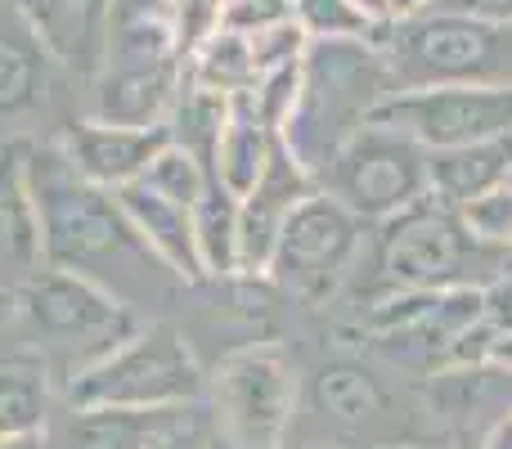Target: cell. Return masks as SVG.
I'll return each mask as SVG.
<instances>
[{
  "mask_svg": "<svg viewBox=\"0 0 512 449\" xmlns=\"http://www.w3.org/2000/svg\"><path fill=\"white\" fill-rule=\"evenodd\" d=\"M27 185L41 216L45 265L95 279L131 310L149 306L162 279H176L131 229L117 194L81 180L54 140H27Z\"/></svg>",
  "mask_w": 512,
  "mask_h": 449,
  "instance_id": "obj_1",
  "label": "cell"
},
{
  "mask_svg": "<svg viewBox=\"0 0 512 449\" xmlns=\"http://www.w3.org/2000/svg\"><path fill=\"white\" fill-rule=\"evenodd\" d=\"M427 396L369 351H337L301 378L288 449H436Z\"/></svg>",
  "mask_w": 512,
  "mask_h": 449,
  "instance_id": "obj_2",
  "label": "cell"
},
{
  "mask_svg": "<svg viewBox=\"0 0 512 449\" xmlns=\"http://www.w3.org/2000/svg\"><path fill=\"white\" fill-rule=\"evenodd\" d=\"M396 90V77L373 41H310L301 54L297 104L283 122L279 144L310 180H319L333 153Z\"/></svg>",
  "mask_w": 512,
  "mask_h": 449,
  "instance_id": "obj_3",
  "label": "cell"
},
{
  "mask_svg": "<svg viewBox=\"0 0 512 449\" xmlns=\"http://www.w3.org/2000/svg\"><path fill=\"white\" fill-rule=\"evenodd\" d=\"M373 292H486L504 274H512V252L490 247L463 225L459 207L441 198H418L400 216L378 225L373 234Z\"/></svg>",
  "mask_w": 512,
  "mask_h": 449,
  "instance_id": "obj_4",
  "label": "cell"
},
{
  "mask_svg": "<svg viewBox=\"0 0 512 449\" xmlns=\"http://www.w3.org/2000/svg\"><path fill=\"white\" fill-rule=\"evenodd\" d=\"M14 310L32 351L45 355L59 382L77 378L81 369L104 360L108 351H117L126 337L144 328L140 310L117 301L95 279L54 270V265H45L36 279H27L14 292Z\"/></svg>",
  "mask_w": 512,
  "mask_h": 449,
  "instance_id": "obj_5",
  "label": "cell"
},
{
  "mask_svg": "<svg viewBox=\"0 0 512 449\" xmlns=\"http://www.w3.org/2000/svg\"><path fill=\"white\" fill-rule=\"evenodd\" d=\"M400 90L427 86H512V23H481L450 9L391 18L378 36Z\"/></svg>",
  "mask_w": 512,
  "mask_h": 449,
  "instance_id": "obj_6",
  "label": "cell"
},
{
  "mask_svg": "<svg viewBox=\"0 0 512 449\" xmlns=\"http://www.w3.org/2000/svg\"><path fill=\"white\" fill-rule=\"evenodd\" d=\"M68 409H180L207 400V373L189 337L167 319H149L117 351L63 382Z\"/></svg>",
  "mask_w": 512,
  "mask_h": 449,
  "instance_id": "obj_7",
  "label": "cell"
},
{
  "mask_svg": "<svg viewBox=\"0 0 512 449\" xmlns=\"http://www.w3.org/2000/svg\"><path fill=\"white\" fill-rule=\"evenodd\" d=\"M481 319H486V297L472 288H454V292L391 288V292H369L355 328L364 337L360 346L373 360H382L409 382H423L454 369L463 333L477 328Z\"/></svg>",
  "mask_w": 512,
  "mask_h": 449,
  "instance_id": "obj_8",
  "label": "cell"
},
{
  "mask_svg": "<svg viewBox=\"0 0 512 449\" xmlns=\"http://www.w3.org/2000/svg\"><path fill=\"white\" fill-rule=\"evenodd\" d=\"M212 427L239 445L283 449L297 423L301 378L288 351L274 342H256L230 351L207 378Z\"/></svg>",
  "mask_w": 512,
  "mask_h": 449,
  "instance_id": "obj_9",
  "label": "cell"
},
{
  "mask_svg": "<svg viewBox=\"0 0 512 449\" xmlns=\"http://www.w3.org/2000/svg\"><path fill=\"white\" fill-rule=\"evenodd\" d=\"M315 185L328 198H337L355 221L382 225L432 194L427 189V149L414 144L409 135L391 131V126L364 122L333 153V162L324 167V176Z\"/></svg>",
  "mask_w": 512,
  "mask_h": 449,
  "instance_id": "obj_10",
  "label": "cell"
},
{
  "mask_svg": "<svg viewBox=\"0 0 512 449\" xmlns=\"http://www.w3.org/2000/svg\"><path fill=\"white\" fill-rule=\"evenodd\" d=\"M360 252L364 221H355L337 198L315 189L310 198H301L292 207L265 279H274L288 297L306 301V306H324L355 279Z\"/></svg>",
  "mask_w": 512,
  "mask_h": 449,
  "instance_id": "obj_11",
  "label": "cell"
},
{
  "mask_svg": "<svg viewBox=\"0 0 512 449\" xmlns=\"http://www.w3.org/2000/svg\"><path fill=\"white\" fill-rule=\"evenodd\" d=\"M373 126L409 135L427 153L463 144L508 140L512 135V86H427L396 90L369 113Z\"/></svg>",
  "mask_w": 512,
  "mask_h": 449,
  "instance_id": "obj_12",
  "label": "cell"
},
{
  "mask_svg": "<svg viewBox=\"0 0 512 449\" xmlns=\"http://www.w3.org/2000/svg\"><path fill=\"white\" fill-rule=\"evenodd\" d=\"M9 5L50 63L81 81L99 77L117 0H9Z\"/></svg>",
  "mask_w": 512,
  "mask_h": 449,
  "instance_id": "obj_13",
  "label": "cell"
},
{
  "mask_svg": "<svg viewBox=\"0 0 512 449\" xmlns=\"http://www.w3.org/2000/svg\"><path fill=\"white\" fill-rule=\"evenodd\" d=\"M54 144L63 149V158L72 162L81 180L117 194V189L135 185L149 171V162L171 144V126H117L81 117V122L63 126Z\"/></svg>",
  "mask_w": 512,
  "mask_h": 449,
  "instance_id": "obj_14",
  "label": "cell"
},
{
  "mask_svg": "<svg viewBox=\"0 0 512 449\" xmlns=\"http://www.w3.org/2000/svg\"><path fill=\"white\" fill-rule=\"evenodd\" d=\"M315 189L319 185L297 167V158H292L283 144H274L270 171H265L261 185L239 203V274L243 279H265L292 207H297L301 198H310Z\"/></svg>",
  "mask_w": 512,
  "mask_h": 449,
  "instance_id": "obj_15",
  "label": "cell"
},
{
  "mask_svg": "<svg viewBox=\"0 0 512 449\" xmlns=\"http://www.w3.org/2000/svg\"><path fill=\"white\" fill-rule=\"evenodd\" d=\"M45 270L41 216L27 185V140L0 144V297H14L27 279Z\"/></svg>",
  "mask_w": 512,
  "mask_h": 449,
  "instance_id": "obj_16",
  "label": "cell"
},
{
  "mask_svg": "<svg viewBox=\"0 0 512 449\" xmlns=\"http://www.w3.org/2000/svg\"><path fill=\"white\" fill-rule=\"evenodd\" d=\"M180 86V63H104L90 81V117L117 126H167Z\"/></svg>",
  "mask_w": 512,
  "mask_h": 449,
  "instance_id": "obj_17",
  "label": "cell"
},
{
  "mask_svg": "<svg viewBox=\"0 0 512 449\" xmlns=\"http://www.w3.org/2000/svg\"><path fill=\"white\" fill-rule=\"evenodd\" d=\"M117 203H122L131 229L144 238V247H149L180 283H207L198 247H194V207L171 203V198H162L158 189H149L144 180L117 189Z\"/></svg>",
  "mask_w": 512,
  "mask_h": 449,
  "instance_id": "obj_18",
  "label": "cell"
},
{
  "mask_svg": "<svg viewBox=\"0 0 512 449\" xmlns=\"http://www.w3.org/2000/svg\"><path fill=\"white\" fill-rule=\"evenodd\" d=\"M274 144H279V135L256 117L252 99L234 95L230 99V117H225V126H221V140H216L207 171H212V180L225 189V194L243 203V198L261 185L265 171H270Z\"/></svg>",
  "mask_w": 512,
  "mask_h": 449,
  "instance_id": "obj_19",
  "label": "cell"
},
{
  "mask_svg": "<svg viewBox=\"0 0 512 449\" xmlns=\"http://www.w3.org/2000/svg\"><path fill=\"white\" fill-rule=\"evenodd\" d=\"M512 180V135L508 140L463 144V149H436L427 153V189L432 198L450 207H463L472 198Z\"/></svg>",
  "mask_w": 512,
  "mask_h": 449,
  "instance_id": "obj_20",
  "label": "cell"
},
{
  "mask_svg": "<svg viewBox=\"0 0 512 449\" xmlns=\"http://www.w3.org/2000/svg\"><path fill=\"white\" fill-rule=\"evenodd\" d=\"M54 382H59L54 369L32 346L0 355V441L5 436L50 432Z\"/></svg>",
  "mask_w": 512,
  "mask_h": 449,
  "instance_id": "obj_21",
  "label": "cell"
},
{
  "mask_svg": "<svg viewBox=\"0 0 512 449\" xmlns=\"http://www.w3.org/2000/svg\"><path fill=\"white\" fill-rule=\"evenodd\" d=\"M45 77H50V59L9 5L5 23H0V122L36 113L45 99Z\"/></svg>",
  "mask_w": 512,
  "mask_h": 449,
  "instance_id": "obj_22",
  "label": "cell"
},
{
  "mask_svg": "<svg viewBox=\"0 0 512 449\" xmlns=\"http://www.w3.org/2000/svg\"><path fill=\"white\" fill-rule=\"evenodd\" d=\"M180 409H72L68 441L72 449H144L162 427H171Z\"/></svg>",
  "mask_w": 512,
  "mask_h": 449,
  "instance_id": "obj_23",
  "label": "cell"
},
{
  "mask_svg": "<svg viewBox=\"0 0 512 449\" xmlns=\"http://www.w3.org/2000/svg\"><path fill=\"white\" fill-rule=\"evenodd\" d=\"M194 247L207 279L239 274V198H230L216 180L194 203Z\"/></svg>",
  "mask_w": 512,
  "mask_h": 449,
  "instance_id": "obj_24",
  "label": "cell"
},
{
  "mask_svg": "<svg viewBox=\"0 0 512 449\" xmlns=\"http://www.w3.org/2000/svg\"><path fill=\"white\" fill-rule=\"evenodd\" d=\"M185 81H189V86L212 90V95H225V99L248 95V90L256 86V63H252L248 36L225 32V27H221V32H216L212 41H207L203 50L189 59Z\"/></svg>",
  "mask_w": 512,
  "mask_h": 449,
  "instance_id": "obj_25",
  "label": "cell"
},
{
  "mask_svg": "<svg viewBox=\"0 0 512 449\" xmlns=\"http://www.w3.org/2000/svg\"><path fill=\"white\" fill-rule=\"evenodd\" d=\"M297 23L310 41H373L378 45L382 27L378 18H369L364 9H355L351 0H292Z\"/></svg>",
  "mask_w": 512,
  "mask_h": 449,
  "instance_id": "obj_26",
  "label": "cell"
},
{
  "mask_svg": "<svg viewBox=\"0 0 512 449\" xmlns=\"http://www.w3.org/2000/svg\"><path fill=\"white\" fill-rule=\"evenodd\" d=\"M144 185L158 189L162 198H171V203L180 207H194L198 198L207 194V185H212V171H207V162L198 158V153L180 149L176 140L167 144V149L158 153V158L149 162V171H144Z\"/></svg>",
  "mask_w": 512,
  "mask_h": 449,
  "instance_id": "obj_27",
  "label": "cell"
},
{
  "mask_svg": "<svg viewBox=\"0 0 512 449\" xmlns=\"http://www.w3.org/2000/svg\"><path fill=\"white\" fill-rule=\"evenodd\" d=\"M221 9H225V0H167L171 41H176L180 68H189V59L221 32Z\"/></svg>",
  "mask_w": 512,
  "mask_h": 449,
  "instance_id": "obj_28",
  "label": "cell"
},
{
  "mask_svg": "<svg viewBox=\"0 0 512 449\" xmlns=\"http://www.w3.org/2000/svg\"><path fill=\"white\" fill-rule=\"evenodd\" d=\"M459 216L481 243L512 252V180L499 185V189H490V194L472 198V203H463Z\"/></svg>",
  "mask_w": 512,
  "mask_h": 449,
  "instance_id": "obj_29",
  "label": "cell"
},
{
  "mask_svg": "<svg viewBox=\"0 0 512 449\" xmlns=\"http://www.w3.org/2000/svg\"><path fill=\"white\" fill-rule=\"evenodd\" d=\"M248 45H252L256 77H265V72H279V68H292V63H301L310 36L301 32L297 18H288V23H274V27H265V32L248 36Z\"/></svg>",
  "mask_w": 512,
  "mask_h": 449,
  "instance_id": "obj_30",
  "label": "cell"
},
{
  "mask_svg": "<svg viewBox=\"0 0 512 449\" xmlns=\"http://www.w3.org/2000/svg\"><path fill=\"white\" fill-rule=\"evenodd\" d=\"M207 436H212V414H203V405H189L176 423L162 427L144 449H207Z\"/></svg>",
  "mask_w": 512,
  "mask_h": 449,
  "instance_id": "obj_31",
  "label": "cell"
},
{
  "mask_svg": "<svg viewBox=\"0 0 512 449\" xmlns=\"http://www.w3.org/2000/svg\"><path fill=\"white\" fill-rule=\"evenodd\" d=\"M486 297V324L495 328L499 337L512 333V274H504V279L495 283V288L481 292Z\"/></svg>",
  "mask_w": 512,
  "mask_h": 449,
  "instance_id": "obj_32",
  "label": "cell"
},
{
  "mask_svg": "<svg viewBox=\"0 0 512 449\" xmlns=\"http://www.w3.org/2000/svg\"><path fill=\"white\" fill-rule=\"evenodd\" d=\"M436 9H450L463 18H481V23H512V0H441Z\"/></svg>",
  "mask_w": 512,
  "mask_h": 449,
  "instance_id": "obj_33",
  "label": "cell"
},
{
  "mask_svg": "<svg viewBox=\"0 0 512 449\" xmlns=\"http://www.w3.org/2000/svg\"><path fill=\"white\" fill-rule=\"evenodd\" d=\"M477 449H512V409L504 418H495V423L477 436Z\"/></svg>",
  "mask_w": 512,
  "mask_h": 449,
  "instance_id": "obj_34",
  "label": "cell"
},
{
  "mask_svg": "<svg viewBox=\"0 0 512 449\" xmlns=\"http://www.w3.org/2000/svg\"><path fill=\"white\" fill-rule=\"evenodd\" d=\"M436 5H441V0H387V18H418Z\"/></svg>",
  "mask_w": 512,
  "mask_h": 449,
  "instance_id": "obj_35",
  "label": "cell"
},
{
  "mask_svg": "<svg viewBox=\"0 0 512 449\" xmlns=\"http://www.w3.org/2000/svg\"><path fill=\"white\" fill-rule=\"evenodd\" d=\"M0 449H50V436L36 432V436H5Z\"/></svg>",
  "mask_w": 512,
  "mask_h": 449,
  "instance_id": "obj_36",
  "label": "cell"
},
{
  "mask_svg": "<svg viewBox=\"0 0 512 449\" xmlns=\"http://www.w3.org/2000/svg\"><path fill=\"white\" fill-rule=\"evenodd\" d=\"M490 364H499V369H508V373H512V333L495 342V351H490Z\"/></svg>",
  "mask_w": 512,
  "mask_h": 449,
  "instance_id": "obj_37",
  "label": "cell"
},
{
  "mask_svg": "<svg viewBox=\"0 0 512 449\" xmlns=\"http://www.w3.org/2000/svg\"><path fill=\"white\" fill-rule=\"evenodd\" d=\"M351 5L364 9L369 18H378V23H391V18H387V0H351Z\"/></svg>",
  "mask_w": 512,
  "mask_h": 449,
  "instance_id": "obj_38",
  "label": "cell"
},
{
  "mask_svg": "<svg viewBox=\"0 0 512 449\" xmlns=\"http://www.w3.org/2000/svg\"><path fill=\"white\" fill-rule=\"evenodd\" d=\"M207 449H256V445H239V441H230V436H221L212 427V436H207ZM283 449H288V445H283Z\"/></svg>",
  "mask_w": 512,
  "mask_h": 449,
  "instance_id": "obj_39",
  "label": "cell"
}]
</instances>
